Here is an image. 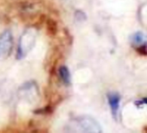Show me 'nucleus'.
<instances>
[{
    "mask_svg": "<svg viewBox=\"0 0 147 133\" xmlns=\"http://www.w3.org/2000/svg\"><path fill=\"white\" fill-rule=\"evenodd\" d=\"M36 30L33 28L27 29L24 33L22 35L20 40H19V44H18V48H17V59H22L24 58L29 51L33 48L35 40H36Z\"/></svg>",
    "mask_w": 147,
    "mask_h": 133,
    "instance_id": "1",
    "label": "nucleus"
},
{
    "mask_svg": "<svg viewBox=\"0 0 147 133\" xmlns=\"http://www.w3.org/2000/svg\"><path fill=\"white\" fill-rule=\"evenodd\" d=\"M71 126L77 128L75 132H102L100 125L92 118L90 117H80L71 121Z\"/></svg>",
    "mask_w": 147,
    "mask_h": 133,
    "instance_id": "2",
    "label": "nucleus"
},
{
    "mask_svg": "<svg viewBox=\"0 0 147 133\" xmlns=\"http://www.w3.org/2000/svg\"><path fill=\"white\" fill-rule=\"evenodd\" d=\"M13 47V38L11 32L4 31L0 35V57L8 56Z\"/></svg>",
    "mask_w": 147,
    "mask_h": 133,
    "instance_id": "3",
    "label": "nucleus"
},
{
    "mask_svg": "<svg viewBox=\"0 0 147 133\" xmlns=\"http://www.w3.org/2000/svg\"><path fill=\"white\" fill-rule=\"evenodd\" d=\"M108 101L112 112V115L116 118L117 117V113L119 111V107H120V102H121V96L119 95V93H108Z\"/></svg>",
    "mask_w": 147,
    "mask_h": 133,
    "instance_id": "4",
    "label": "nucleus"
},
{
    "mask_svg": "<svg viewBox=\"0 0 147 133\" xmlns=\"http://www.w3.org/2000/svg\"><path fill=\"white\" fill-rule=\"evenodd\" d=\"M59 76H60L61 80H63V82L65 84L69 85L71 83V74H70L69 69L65 66H62V67L59 68Z\"/></svg>",
    "mask_w": 147,
    "mask_h": 133,
    "instance_id": "5",
    "label": "nucleus"
},
{
    "mask_svg": "<svg viewBox=\"0 0 147 133\" xmlns=\"http://www.w3.org/2000/svg\"><path fill=\"white\" fill-rule=\"evenodd\" d=\"M132 42L134 45L141 46L142 44H146V35L142 32H137L132 35Z\"/></svg>",
    "mask_w": 147,
    "mask_h": 133,
    "instance_id": "6",
    "label": "nucleus"
}]
</instances>
